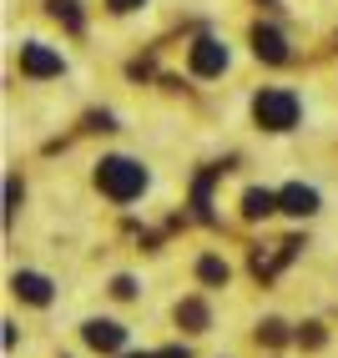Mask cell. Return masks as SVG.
I'll list each match as a JSON object with an SVG mask.
<instances>
[{
    "mask_svg": "<svg viewBox=\"0 0 338 358\" xmlns=\"http://www.w3.org/2000/svg\"><path fill=\"white\" fill-rule=\"evenodd\" d=\"M51 15L61 20L66 31H81V10H76V0H51Z\"/></svg>",
    "mask_w": 338,
    "mask_h": 358,
    "instance_id": "11",
    "label": "cell"
},
{
    "mask_svg": "<svg viewBox=\"0 0 338 358\" xmlns=\"http://www.w3.org/2000/svg\"><path fill=\"white\" fill-rule=\"evenodd\" d=\"M111 10H136V6H147V0H106Z\"/></svg>",
    "mask_w": 338,
    "mask_h": 358,
    "instance_id": "15",
    "label": "cell"
},
{
    "mask_svg": "<svg viewBox=\"0 0 338 358\" xmlns=\"http://www.w3.org/2000/svg\"><path fill=\"white\" fill-rule=\"evenodd\" d=\"M111 293H116V298H132V293H136V282H132V278H116V288H111Z\"/></svg>",
    "mask_w": 338,
    "mask_h": 358,
    "instance_id": "14",
    "label": "cell"
},
{
    "mask_svg": "<svg viewBox=\"0 0 338 358\" xmlns=\"http://www.w3.org/2000/svg\"><path fill=\"white\" fill-rule=\"evenodd\" d=\"M262 338H268V343H283L288 328H283V323H262Z\"/></svg>",
    "mask_w": 338,
    "mask_h": 358,
    "instance_id": "13",
    "label": "cell"
},
{
    "mask_svg": "<svg viewBox=\"0 0 338 358\" xmlns=\"http://www.w3.org/2000/svg\"><path fill=\"white\" fill-rule=\"evenodd\" d=\"M132 358H152V353H132Z\"/></svg>",
    "mask_w": 338,
    "mask_h": 358,
    "instance_id": "17",
    "label": "cell"
},
{
    "mask_svg": "<svg viewBox=\"0 0 338 358\" xmlns=\"http://www.w3.org/2000/svg\"><path fill=\"white\" fill-rule=\"evenodd\" d=\"M273 207H278V197L268 192V187H253V192L243 197V212H248V217H268Z\"/></svg>",
    "mask_w": 338,
    "mask_h": 358,
    "instance_id": "9",
    "label": "cell"
},
{
    "mask_svg": "<svg viewBox=\"0 0 338 358\" xmlns=\"http://www.w3.org/2000/svg\"><path fill=\"white\" fill-rule=\"evenodd\" d=\"M278 207L293 212V217H313V212H318V192L303 187V182H293V187H283V192H278Z\"/></svg>",
    "mask_w": 338,
    "mask_h": 358,
    "instance_id": "6",
    "label": "cell"
},
{
    "mask_svg": "<svg viewBox=\"0 0 338 358\" xmlns=\"http://www.w3.org/2000/svg\"><path fill=\"white\" fill-rule=\"evenodd\" d=\"M20 71L26 76H61V56L31 41V45H20Z\"/></svg>",
    "mask_w": 338,
    "mask_h": 358,
    "instance_id": "4",
    "label": "cell"
},
{
    "mask_svg": "<svg viewBox=\"0 0 338 358\" xmlns=\"http://www.w3.org/2000/svg\"><path fill=\"white\" fill-rule=\"evenodd\" d=\"M86 343H91L96 353H116V348L127 343V328H122V323H106V318H91V323H86Z\"/></svg>",
    "mask_w": 338,
    "mask_h": 358,
    "instance_id": "5",
    "label": "cell"
},
{
    "mask_svg": "<svg viewBox=\"0 0 338 358\" xmlns=\"http://www.w3.org/2000/svg\"><path fill=\"white\" fill-rule=\"evenodd\" d=\"M15 293L26 303H51V282H45L41 273H15Z\"/></svg>",
    "mask_w": 338,
    "mask_h": 358,
    "instance_id": "8",
    "label": "cell"
},
{
    "mask_svg": "<svg viewBox=\"0 0 338 358\" xmlns=\"http://www.w3.org/2000/svg\"><path fill=\"white\" fill-rule=\"evenodd\" d=\"M96 187H101L106 197H116V202H132V197H141V187H147V172H141L136 162H127V157H106L96 166Z\"/></svg>",
    "mask_w": 338,
    "mask_h": 358,
    "instance_id": "1",
    "label": "cell"
},
{
    "mask_svg": "<svg viewBox=\"0 0 338 358\" xmlns=\"http://www.w3.org/2000/svg\"><path fill=\"white\" fill-rule=\"evenodd\" d=\"M202 282H227V262H217V257H202Z\"/></svg>",
    "mask_w": 338,
    "mask_h": 358,
    "instance_id": "12",
    "label": "cell"
},
{
    "mask_svg": "<svg viewBox=\"0 0 338 358\" xmlns=\"http://www.w3.org/2000/svg\"><path fill=\"white\" fill-rule=\"evenodd\" d=\"M177 323H182V328H192V333H202V328H207V308H202L197 298H187V303L177 308Z\"/></svg>",
    "mask_w": 338,
    "mask_h": 358,
    "instance_id": "10",
    "label": "cell"
},
{
    "mask_svg": "<svg viewBox=\"0 0 338 358\" xmlns=\"http://www.w3.org/2000/svg\"><path fill=\"white\" fill-rule=\"evenodd\" d=\"M152 358H187L182 348H167V353H152Z\"/></svg>",
    "mask_w": 338,
    "mask_h": 358,
    "instance_id": "16",
    "label": "cell"
},
{
    "mask_svg": "<svg viewBox=\"0 0 338 358\" xmlns=\"http://www.w3.org/2000/svg\"><path fill=\"white\" fill-rule=\"evenodd\" d=\"M253 116H258V127H268V131H288L298 122V96L293 91H262V96L253 101Z\"/></svg>",
    "mask_w": 338,
    "mask_h": 358,
    "instance_id": "2",
    "label": "cell"
},
{
    "mask_svg": "<svg viewBox=\"0 0 338 358\" xmlns=\"http://www.w3.org/2000/svg\"><path fill=\"white\" fill-rule=\"evenodd\" d=\"M192 71H197V76H223V71H227V45L202 36L197 45H192Z\"/></svg>",
    "mask_w": 338,
    "mask_h": 358,
    "instance_id": "3",
    "label": "cell"
},
{
    "mask_svg": "<svg viewBox=\"0 0 338 358\" xmlns=\"http://www.w3.org/2000/svg\"><path fill=\"white\" fill-rule=\"evenodd\" d=\"M253 51H258L262 61L283 66V61H288V41H283V31H273V26H258V31H253Z\"/></svg>",
    "mask_w": 338,
    "mask_h": 358,
    "instance_id": "7",
    "label": "cell"
}]
</instances>
